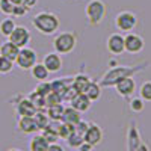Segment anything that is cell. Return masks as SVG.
<instances>
[{"mask_svg":"<svg viewBox=\"0 0 151 151\" xmlns=\"http://www.w3.org/2000/svg\"><path fill=\"white\" fill-rule=\"evenodd\" d=\"M32 24L42 35H55L60 26V21H59L58 15L53 14V12L42 11V12H38L32 18Z\"/></svg>","mask_w":151,"mask_h":151,"instance_id":"cell-1","label":"cell"},{"mask_svg":"<svg viewBox=\"0 0 151 151\" xmlns=\"http://www.w3.org/2000/svg\"><path fill=\"white\" fill-rule=\"evenodd\" d=\"M77 45V35L74 32H60L53 40V48L59 55H68Z\"/></svg>","mask_w":151,"mask_h":151,"instance_id":"cell-2","label":"cell"},{"mask_svg":"<svg viewBox=\"0 0 151 151\" xmlns=\"http://www.w3.org/2000/svg\"><path fill=\"white\" fill-rule=\"evenodd\" d=\"M106 11H107V6L103 0H91V2H88V5L85 8V14H86V18L89 21V24L98 26L104 20Z\"/></svg>","mask_w":151,"mask_h":151,"instance_id":"cell-3","label":"cell"},{"mask_svg":"<svg viewBox=\"0 0 151 151\" xmlns=\"http://www.w3.org/2000/svg\"><path fill=\"white\" fill-rule=\"evenodd\" d=\"M14 62L17 64L18 68L27 71V70H30L38 62V55H36V52H35L33 48H30L27 45V47H23V48L18 50V55H17V58H15Z\"/></svg>","mask_w":151,"mask_h":151,"instance_id":"cell-4","label":"cell"},{"mask_svg":"<svg viewBox=\"0 0 151 151\" xmlns=\"http://www.w3.org/2000/svg\"><path fill=\"white\" fill-rule=\"evenodd\" d=\"M137 26V17L132 11H121L115 17V27L121 32H132Z\"/></svg>","mask_w":151,"mask_h":151,"instance_id":"cell-5","label":"cell"},{"mask_svg":"<svg viewBox=\"0 0 151 151\" xmlns=\"http://www.w3.org/2000/svg\"><path fill=\"white\" fill-rule=\"evenodd\" d=\"M145 47V41L141 35L129 32L127 35L124 36V50L130 55H137L141 53Z\"/></svg>","mask_w":151,"mask_h":151,"instance_id":"cell-6","label":"cell"},{"mask_svg":"<svg viewBox=\"0 0 151 151\" xmlns=\"http://www.w3.org/2000/svg\"><path fill=\"white\" fill-rule=\"evenodd\" d=\"M133 73L132 68H127V67H115L112 68L104 77L101 79V82H100V86L104 88V86H113L119 79L122 77H127V76H130Z\"/></svg>","mask_w":151,"mask_h":151,"instance_id":"cell-7","label":"cell"},{"mask_svg":"<svg viewBox=\"0 0 151 151\" xmlns=\"http://www.w3.org/2000/svg\"><path fill=\"white\" fill-rule=\"evenodd\" d=\"M8 40L12 42V44H15L18 48H23V47H27L30 40H32V35L29 32L27 27H24V26H15V29L12 30V33L8 36Z\"/></svg>","mask_w":151,"mask_h":151,"instance_id":"cell-8","label":"cell"},{"mask_svg":"<svg viewBox=\"0 0 151 151\" xmlns=\"http://www.w3.org/2000/svg\"><path fill=\"white\" fill-rule=\"evenodd\" d=\"M113 88H115V91L118 92V95H121L124 98H130L136 91V82L130 77V76H127V77L119 79L115 85H113Z\"/></svg>","mask_w":151,"mask_h":151,"instance_id":"cell-9","label":"cell"},{"mask_svg":"<svg viewBox=\"0 0 151 151\" xmlns=\"http://www.w3.org/2000/svg\"><path fill=\"white\" fill-rule=\"evenodd\" d=\"M83 141L88 142L89 145H92V147L100 145L101 141H103V130H101V127L97 125V124H94V122H89V125H88V129H86V132L83 134Z\"/></svg>","mask_w":151,"mask_h":151,"instance_id":"cell-10","label":"cell"},{"mask_svg":"<svg viewBox=\"0 0 151 151\" xmlns=\"http://www.w3.org/2000/svg\"><path fill=\"white\" fill-rule=\"evenodd\" d=\"M106 48H107V52L112 53L113 56L122 55L125 52V50H124V36L121 33H112V35H109L107 41H106Z\"/></svg>","mask_w":151,"mask_h":151,"instance_id":"cell-11","label":"cell"},{"mask_svg":"<svg viewBox=\"0 0 151 151\" xmlns=\"http://www.w3.org/2000/svg\"><path fill=\"white\" fill-rule=\"evenodd\" d=\"M44 67L48 70V73H58L62 68V58L59 53L53 52V53H47L42 59Z\"/></svg>","mask_w":151,"mask_h":151,"instance_id":"cell-12","label":"cell"},{"mask_svg":"<svg viewBox=\"0 0 151 151\" xmlns=\"http://www.w3.org/2000/svg\"><path fill=\"white\" fill-rule=\"evenodd\" d=\"M70 103H71V107H73V109H76V110L80 112V113L88 112V110L91 109V104H92V101H91V100L88 98L83 92L76 94V95L70 100Z\"/></svg>","mask_w":151,"mask_h":151,"instance_id":"cell-13","label":"cell"},{"mask_svg":"<svg viewBox=\"0 0 151 151\" xmlns=\"http://www.w3.org/2000/svg\"><path fill=\"white\" fill-rule=\"evenodd\" d=\"M17 129L24 134H33V133L40 132L36 127V122H35L33 116H20L17 121Z\"/></svg>","mask_w":151,"mask_h":151,"instance_id":"cell-14","label":"cell"},{"mask_svg":"<svg viewBox=\"0 0 151 151\" xmlns=\"http://www.w3.org/2000/svg\"><path fill=\"white\" fill-rule=\"evenodd\" d=\"M36 110L38 109L33 106V103L30 101L29 98L20 100V103L17 104V113H18V116H33Z\"/></svg>","mask_w":151,"mask_h":151,"instance_id":"cell-15","label":"cell"},{"mask_svg":"<svg viewBox=\"0 0 151 151\" xmlns=\"http://www.w3.org/2000/svg\"><path fill=\"white\" fill-rule=\"evenodd\" d=\"M82 119V115L80 112H77L76 109H73L71 106L70 107H65L64 109V113H62V118H60V122H65V124H70V125H74L77 124L79 121Z\"/></svg>","mask_w":151,"mask_h":151,"instance_id":"cell-16","label":"cell"},{"mask_svg":"<svg viewBox=\"0 0 151 151\" xmlns=\"http://www.w3.org/2000/svg\"><path fill=\"white\" fill-rule=\"evenodd\" d=\"M18 50H20V48H18L15 44H12V42L8 40V41H5V42L0 44V56L8 58V59H11V60H15V58H17V55H18Z\"/></svg>","mask_w":151,"mask_h":151,"instance_id":"cell-17","label":"cell"},{"mask_svg":"<svg viewBox=\"0 0 151 151\" xmlns=\"http://www.w3.org/2000/svg\"><path fill=\"white\" fill-rule=\"evenodd\" d=\"M48 142L45 141V137L41 133H33L32 139L29 142V150L30 151H47Z\"/></svg>","mask_w":151,"mask_h":151,"instance_id":"cell-18","label":"cell"},{"mask_svg":"<svg viewBox=\"0 0 151 151\" xmlns=\"http://www.w3.org/2000/svg\"><path fill=\"white\" fill-rule=\"evenodd\" d=\"M30 74H32V77L38 82H47L48 79V70L44 67L42 62H36V64L30 68Z\"/></svg>","mask_w":151,"mask_h":151,"instance_id":"cell-19","label":"cell"},{"mask_svg":"<svg viewBox=\"0 0 151 151\" xmlns=\"http://www.w3.org/2000/svg\"><path fill=\"white\" fill-rule=\"evenodd\" d=\"M83 94L91 100V101H95V100H98L100 97H101V86H100V83L97 82H89L88 83V86L85 88Z\"/></svg>","mask_w":151,"mask_h":151,"instance_id":"cell-20","label":"cell"},{"mask_svg":"<svg viewBox=\"0 0 151 151\" xmlns=\"http://www.w3.org/2000/svg\"><path fill=\"white\" fill-rule=\"evenodd\" d=\"M64 109L65 106L62 103H56V104H52V106H47V116L50 121H60L62 118V113H64Z\"/></svg>","mask_w":151,"mask_h":151,"instance_id":"cell-21","label":"cell"},{"mask_svg":"<svg viewBox=\"0 0 151 151\" xmlns=\"http://www.w3.org/2000/svg\"><path fill=\"white\" fill-rule=\"evenodd\" d=\"M33 119H35L36 127H38V130H40V132L44 130L47 125H48V122H50V119H48V116H47V113H45L44 109L36 110V112H35V115H33Z\"/></svg>","mask_w":151,"mask_h":151,"instance_id":"cell-22","label":"cell"},{"mask_svg":"<svg viewBox=\"0 0 151 151\" xmlns=\"http://www.w3.org/2000/svg\"><path fill=\"white\" fill-rule=\"evenodd\" d=\"M15 21L12 20V18H3L2 21H0V33H2L3 36H9L12 33V30L15 29Z\"/></svg>","mask_w":151,"mask_h":151,"instance_id":"cell-23","label":"cell"},{"mask_svg":"<svg viewBox=\"0 0 151 151\" xmlns=\"http://www.w3.org/2000/svg\"><path fill=\"white\" fill-rule=\"evenodd\" d=\"M91 80L86 77V76H83V74H80V76H77L74 80H73V86H74V89L77 91V92H83L85 91V88L88 86V83H89Z\"/></svg>","mask_w":151,"mask_h":151,"instance_id":"cell-24","label":"cell"},{"mask_svg":"<svg viewBox=\"0 0 151 151\" xmlns=\"http://www.w3.org/2000/svg\"><path fill=\"white\" fill-rule=\"evenodd\" d=\"M139 97L144 101H151V80H147L139 88Z\"/></svg>","mask_w":151,"mask_h":151,"instance_id":"cell-25","label":"cell"},{"mask_svg":"<svg viewBox=\"0 0 151 151\" xmlns=\"http://www.w3.org/2000/svg\"><path fill=\"white\" fill-rule=\"evenodd\" d=\"M67 144H68V147H71V148H79L80 147V144L83 142V136L82 134H79V133H76L74 132V129H73V133L67 137Z\"/></svg>","mask_w":151,"mask_h":151,"instance_id":"cell-26","label":"cell"},{"mask_svg":"<svg viewBox=\"0 0 151 151\" xmlns=\"http://www.w3.org/2000/svg\"><path fill=\"white\" fill-rule=\"evenodd\" d=\"M15 65V62L14 60H11L8 58H3V56H0V73L2 74H8L12 71V68H14Z\"/></svg>","mask_w":151,"mask_h":151,"instance_id":"cell-27","label":"cell"},{"mask_svg":"<svg viewBox=\"0 0 151 151\" xmlns=\"http://www.w3.org/2000/svg\"><path fill=\"white\" fill-rule=\"evenodd\" d=\"M73 125L70 124H65V122H60L59 124V129H58V136H59V139H67V137L73 133Z\"/></svg>","mask_w":151,"mask_h":151,"instance_id":"cell-28","label":"cell"},{"mask_svg":"<svg viewBox=\"0 0 151 151\" xmlns=\"http://www.w3.org/2000/svg\"><path fill=\"white\" fill-rule=\"evenodd\" d=\"M15 8V3L12 0H0V12L5 15H12Z\"/></svg>","mask_w":151,"mask_h":151,"instance_id":"cell-29","label":"cell"},{"mask_svg":"<svg viewBox=\"0 0 151 151\" xmlns=\"http://www.w3.org/2000/svg\"><path fill=\"white\" fill-rule=\"evenodd\" d=\"M144 103H145V101H144L141 97H133V98L130 100V110L134 112V113L142 112V110H144Z\"/></svg>","mask_w":151,"mask_h":151,"instance_id":"cell-30","label":"cell"},{"mask_svg":"<svg viewBox=\"0 0 151 151\" xmlns=\"http://www.w3.org/2000/svg\"><path fill=\"white\" fill-rule=\"evenodd\" d=\"M44 98H45V107L47 106H52V104H56V103H62V97L59 94L53 92V91H50Z\"/></svg>","mask_w":151,"mask_h":151,"instance_id":"cell-31","label":"cell"},{"mask_svg":"<svg viewBox=\"0 0 151 151\" xmlns=\"http://www.w3.org/2000/svg\"><path fill=\"white\" fill-rule=\"evenodd\" d=\"M88 125H89V122H88V121H83V119H80L77 124L74 125V132L83 136V134H85V132H86V129H88Z\"/></svg>","mask_w":151,"mask_h":151,"instance_id":"cell-32","label":"cell"},{"mask_svg":"<svg viewBox=\"0 0 151 151\" xmlns=\"http://www.w3.org/2000/svg\"><path fill=\"white\" fill-rule=\"evenodd\" d=\"M35 91H36V92H40L41 95H44V97H45V95H47L50 91H52V83H45V82H41V85L38 86Z\"/></svg>","mask_w":151,"mask_h":151,"instance_id":"cell-33","label":"cell"},{"mask_svg":"<svg viewBox=\"0 0 151 151\" xmlns=\"http://www.w3.org/2000/svg\"><path fill=\"white\" fill-rule=\"evenodd\" d=\"M29 12V9L26 6H23V5H15L14 8V12H12V17H23V15H26Z\"/></svg>","mask_w":151,"mask_h":151,"instance_id":"cell-34","label":"cell"},{"mask_svg":"<svg viewBox=\"0 0 151 151\" xmlns=\"http://www.w3.org/2000/svg\"><path fill=\"white\" fill-rule=\"evenodd\" d=\"M47 151H65V150H64V147H62V145H59L58 142H55V144H48Z\"/></svg>","mask_w":151,"mask_h":151,"instance_id":"cell-35","label":"cell"},{"mask_svg":"<svg viewBox=\"0 0 151 151\" xmlns=\"http://www.w3.org/2000/svg\"><path fill=\"white\" fill-rule=\"evenodd\" d=\"M36 3H38V0H23V2H21V5H23V6H26L29 11H30Z\"/></svg>","mask_w":151,"mask_h":151,"instance_id":"cell-36","label":"cell"},{"mask_svg":"<svg viewBox=\"0 0 151 151\" xmlns=\"http://www.w3.org/2000/svg\"><path fill=\"white\" fill-rule=\"evenodd\" d=\"M92 148H94L92 145H89L88 142H85V141H83V142L80 144V147H79L77 150H79V151H92Z\"/></svg>","mask_w":151,"mask_h":151,"instance_id":"cell-37","label":"cell"},{"mask_svg":"<svg viewBox=\"0 0 151 151\" xmlns=\"http://www.w3.org/2000/svg\"><path fill=\"white\" fill-rule=\"evenodd\" d=\"M12 2H14L15 5H21V2H23V0H12Z\"/></svg>","mask_w":151,"mask_h":151,"instance_id":"cell-38","label":"cell"},{"mask_svg":"<svg viewBox=\"0 0 151 151\" xmlns=\"http://www.w3.org/2000/svg\"><path fill=\"white\" fill-rule=\"evenodd\" d=\"M8 151H21V150H18V148H11V150H8Z\"/></svg>","mask_w":151,"mask_h":151,"instance_id":"cell-39","label":"cell"}]
</instances>
